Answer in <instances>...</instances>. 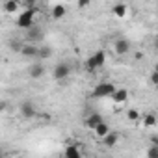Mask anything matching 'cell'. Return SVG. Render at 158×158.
<instances>
[{
  "instance_id": "1",
  "label": "cell",
  "mask_w": 158,
  "mask_h": 158,
  "mask_svg": "<svg viewBox=\"0 0 158 158\" xmlns=\"http://www.w3.org/2000/svg\"><path fill=\"white\" fill-rule=\"evenodd\" d=\"M39 13V10H37V6L35 8H28V10H24L19 17H17V28H21V30H28L30 26H34L35 24V15Z\"/></svg>"
},
{
  "instance_id": "2",
  "label": "cell",
  "mask_w": 158,
  "mask_h": 158,
  "mask_svg": "<svg viewBox=\"0 0 158 158\" xmlns=\"http://www.w3.org/2000/svg\"><path fill=\"white\" fill-rule=\"evenodd\" d=\"M114 89H115V86H114L112 82H101V84L95 86L93 97H95V99H108V97L114 93Z\"/></svg>"
},
{
  "instance_id": "3",
  "label": "cell",
  "mask_w": 158,
  "mask_h": 158,
  "mask_svg": "<svg viewBox=\"0 0 158 158\" xmlns=\"http://www.w3.org/2000/svg\"><path fill=\"white\" fill-rule=\"evenodd\" d=\"M69 74H71V65H67V63H58L52 69V78L58 82H63L65 78H69Z\"/></svg>"
},
{
  "instance_id": "4",
  "label": "cell",
  "mask_w": 158,
  "mask_h": 158,
  "mask_svg": "<svg viewBox=\"0 0 158 158\" xmlns=\"http://www.w3.org/2000/svg\"><path fill=\"white\" fill-rule=\"evenodd\" d=\"M114 50H115L117 56H125V54H128V52H130V41H128L127 37H119V39H115V43H114Z\"/></svg>"
},
{
  "instance_id": "5",
  "label": "cell",
  "mask_w": 158,
  "mask_h": 158,
  "mask_svg": "<svg viewBox=\"0 0 158 158\" xmlns=\"http://www.w3.org/2000/svg\"><path fill=\"white\" fill-rule=\"evenodd\" d=\"M43 30L37 26V24H34V26H30L28 30H26V43H35V41H41L43 39Z\"/></svg>"
},
{
  "instance_id": "6",
  "label": "cell",
  "mask_w": 158,
  "mask_h": 158,
  "mask_svg": "<svg viewBox=\"0 0 158 158\" xmlns=\"http://www.w3.org/2000/svg\"><path fill=\"white\" fill-rule=\"evenodd\" d=\"M19 112H21V115H23L24 119H32V117H35V115H37V110H35V106H34L32 102H28V101L21 104Z\"/></svg>"
},
{
  "instance_id": "7",
  "label": "cell",
  "mask_w": 158,
  "mask_h": 158,
  "mask_svg": "<svg viewBox=\"0 0 158 158\" xmlns=\"http://www.w3.org/2000/svg\"><path fill=\"white\" fill-rule=\"evenodd\" d=\"M19 54L24 58H37V45L35 43H23Z\"/></svg>"
},
{
  "instance_id": "8",
  "label": "cell",
  "mask_w": 158,
  "mask_h": 158,
  "mask_svg": "<svg viewBox=\"0 0 158 158\" xmlns=\"http://www.w3.org/2000/svg\"><path fill=\"white\" fill-rule=\"evenodd\" d=\"M110 97H112V101H114L115 104H123V102H127V99H128V89H125V88H115Z\"/></svg>"
},
{
  "instance_id": "9",
  "label": "cell",
  "mask_w": 158,
  "mask_h": 158,
  "mask_svg": "<svg viewBox=\"0 0 158 158\" xmlns=\"http://www.w3.org/2000/svg\"><path fill=\"white\" fill-rule=\"evenodd\" d=\"M101 139H102V145H104V147H114V145H117V141H119V134L108 130Z\"/></svg>"
},
{
  "instance_id": "10",
  "label": "cell",
  "mask_w": 158,
  "mask_h": 158,
  "mask_svg": "<svg viewBox=\"0 0 158 158\" xmlns=\"http://www.w3.org/2000/svg\"><path fill=\"white\" fill-rule=\"evenodd\" d=\"M28 74L32 76V78H35V80H37V78H41L43 74H45V67H43V63H32L30 65V69H28Z\"/></svg>"
},
{
  "instance_id": "11",
  "label": "cell",
  "mask_w": 158,
  "mask_h": 158,
  "mask_svg": "<svg viewBox=\"0 0 158 158\" xmlns=\"http://www.w3.org/2000/svg\"><path fill=\"white\" fill-rule=\"evenodd\" d=\"M89 58H91V61L95 63V67H97V69L104 67V63H106V52H104V50H97V52H95V54H91Z\"/></svg>"
},
{
  "instance_id": "12",
  "label": "cell",
  "mask_w": 158,
  "mask_h": 158,
  "mask_svg": "<svg viewBox=\"0 0 158 158\" xmlns=\"http://www.w3.org/2000/svg\"><path fill=\"white\" fill-rule=\"evenodd\" d=\"M63 154H65L67 158H80V156H82V151L78 149L74 143H69V141H67V147H65Z\"/></svg>"
},
{
  "instance_id": "13",
  "label": "cell",
  "mask_w": 158,
  "mask_h": 158,
  "mask_svg": "<svg viewBox=\"0 0 158 158\" xmlns=\"http://www.w3.org/2000/svg\"><path fill=\"white\" fill-rule=\"evenodd\" d=\"M101 121H102V115H101V114H89V115L84 119V125H86L88 128H91V130H93Z\"/></svg>"
},
{
  "instance_id": "14",
  "label": "cell",
  "mask_w": 158,
  "mask_h": 158,
  "mask_svg": "<svg viewBox=\"0 0 158 158\" xmlns=\"http://www.w3.org/2000/svg\"><path fill=\"white\" fill-rule=\"evenodd\" d=\"M112 13H114L115 17H119V19H125L127 13H128V6H127V4H114Z\"/></svg>"
},
{
  "instance_id": "15",
  "label": "cell",
  "mask_w": 158,
  "mask_h": 158,
  "mask_svg": "<svg viewBox=\"0 0 158 158\" xmlns=\"http://www.w3.org/2000/svg\"><path fill=\"white\" fill-rule=\"evenodd\" d=\"M65 13H67V10H65V6H61V4H56V6L52 8V11H50V15H52V19H54V21L63 19V17H65Z\"/></svg>"
},
{
  "instance_id": "16",
  "label": "cell",
  "mask_w": 158,
  "mask_h": 158,
  "mask_svg": "<svg viewBox=\"0 0 158 158\" xmlns=\"http://www.w3.org/2000/svg\"><path fill=\"white\" fill-rule=\"evenodd\" d=\"M52 56V47L48 45H39L37 47V58L39 60H48Z\"/></svg>"
},
{
  "instance_id": "17",
  "label": "cell",
  "mask_w": 158,
  "mask_h": 158,
  "mask_svg": "<svg viewBox=\"0 0 158 158\" xmlns=\"http://www.w3.org/2000/svg\"><path fill=\"white\" fill-rule=\"evenodd\" d=\"M19 8H21V4L17 2V0H6V2H4V11L6 13H17L19 11Z\"/></svg>"
},
{
  "instance_id": "18",
  "label": "cell",
  "mask_w": 158,
  "mask_h": 158,
  "mask_svg": "<svg viewBox=\"0 0 158 158\" xmlns=\"http://www.w3.org/2000/svg\"><path fill=\"white\" fill-rule=\"evenodd\" d=\"M156 125H158L156 115H154V114H145V117H143V127H145V128H154Z\"/></svg>"
},
{
  "instance_id": "19",
  "label": "cell",
  "mask_w": 158,
  "mask_h": 158,
  "mask_svg": "<svg viewBox=\"0 0 158 158\" xmlns=\"http://www.w3.org/2000/svg\"><path fill=\"white\" fill-rule=\"evenodd\" d=\"M108 130H110V127H108V123H104V121H101V123L93 128V132H95V136H97V138H102Z\"/></svg>"
},
{
  "instance_id": "20",
  "label": "cell",
  "mask_w": 158,
  "mask_h": 158,
  "mask_svg": "<svg viewBox=\"0 0 158 158\" xmlns=\"http://www.w3.org/2000/svg\"><path fill=\"white\" fill-rule=\"evenodd\" d=\"M127 119H128V121H138V119H139V112H138L136 108H128V110H127Z\"/></svg>"
},
{
  "instance_id": "21",
  "label": "cell",
  "mask_w": 158,
  "mask_h": 158,
  "mask_svg": "<svg viewBox=\"0 0 158 158\" xmlns=\"http://www.w3.org/2000/svg\"><path fill=\"white\" fill-rule=\"evenodd\" d=\"M21 47H23V41H19V39H13V41L10 43V48L15 50V52H21Z\"/></svg>"
},
{
  "instance_id": "22",
  "label": "cell",
  "mask_w": 158,
  "mask_h": 158,
  "mask_svg": "<svg viewBox=\"0 0 158 158\" xmlns=\"http://www.w3.org/2000/svg\"><path fill=\"white\" fill-rule=\"evenodd\" d=\"M147 158H158V145H152L147 151Z\"/></svg>"
},
{
  "instance_id": "23",
  "label": "cell",
  "mask_w": 158,
  "mask_h": 158,
  "mask_svg": "<svg viewBox=\"0 0 158 158\" xmlns=\"http://www.w3.org/2000/svg\"><path fill=\"white\" fill-rule=\"evenodd\" d=\"M21 4H23L24 10H28V8H35L37 6V0H23Z\"/></svg>"
},
{
  "instance_id": "24",
  "label": "cell",
  "mask_w": 158,
  "mask_h": 158,
  "mask_svg": "<svg viewBox=\"0 0 158 158\" xmlns=\"http://www.w3.org/2000/svg\"><path fill=\"white\" fill-rule=\"evenodd\" d=\"M86 71H88V73H95V71H97V67H95V63L91 61V58L86 60Z\"/></svg>"
},
{
  "instance_id": "25",
  "label": "cell",
  "mask_w": 158,
  "mask_h": 158,
  "mask_svg": "<svg viewBox=\"0 0 158 158\" xmlns=\"http://www.w3.org/2000/svg\"><path fill=\"white\" fill-rule=\"evenodd\" d=\"M149 82H151V86H152V88H156V84H158V71H152V73H151Z\"/></svg>"
},
{
  "instance_id": "26",
  "label": "cell",
  "mask_w": 158,
  "mask_h": 158,
  "mask_svg": "<svg viewBox=\"0 0 158 158\" xmlns=\"http://www.w3.org/2000/svg\"><path fill=\"white\" fill-rule=\"evenodd\" d=\"M89 4H91V0H76V6L80 8V10H86V8H89Z\"/></svg>"
},
{
  "instance_id": "27",
  "label": "cell",
  "mask_w": 158,
  "mask_h": 158,
  "mask_svg": "<svg viewBox=\"0 0 158 158\" xmlns=\"http://www.w3.org/2000/svg\"><path fill=\"white\" fill-rule=\"evenodd\" d=\"M151 143H152V145H158V138H156V136H151Z\"/></svg>"
},
{
  "instance_id": "28",
  "label": "cell",
  "mask_w": 158,
  "mask_h": 158,
  "mask_svg": "<svg viewBox=\"0 0 158 158\" xmlns=\"http://www.w3.org/2000/svg\"><path fill=\"white\" fill-rule=\"evenodd\" d=\"M2 110H6V102H0V112Z\"/></svg>"
},
{
  "instance_id": "29",
  "label": "cell",
  "mask_w": 158,
  "mask_h": 158,
  "mask_svg": "<svg viewBox=\"0 0 158 158\" xmlns=\"http://www.w3.org/2000/svg\"><path fill=\"white\" fill-rule=\"evenodd\" d=\"M0 156H2V152H0Z\"/></svg>"
}]
</instances>
